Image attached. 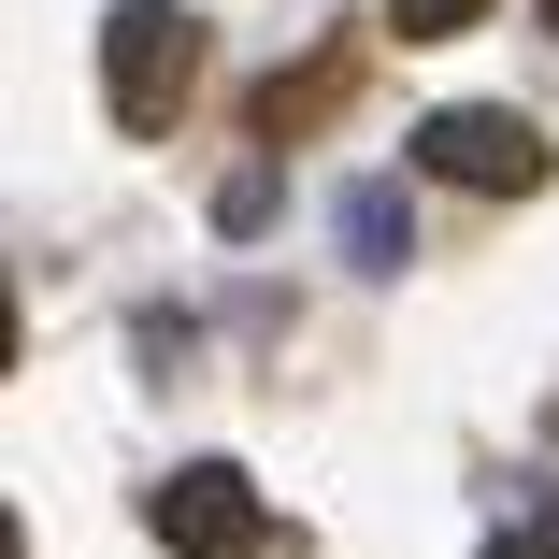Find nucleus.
<instances>
[{"label":"nucleus","mask_w":559,"mask_h":559,"mask_svg":"<svg viewBox=\"0 0 559 559\" xmlns=\"http://www.w3.org/2000/svg\"><path fill=\"white\" fill-rule=\"evenodd\" d=\"M187 86H201V15L187 0H116L100 15V100H116V130H173Z\"/></svg>","instance_id":"1"},{"label":"nucleus","mask_w":559,"mask_h":559,"mask_svg":"<svg viewBox=\"0 0 559 559\" xmlns=\"http://www.w3.org/2000/svg\"><path fill=\"white\" fill-rule=\"evenodd\" d=\"M402 144H416V173L474 187V201H531V187H545V130H531V116H502V100H430Z\"/></svg>","instance_id":"2"},{"label":"nucleus","mask_w":559,"mask_h":559,"mask_svg":"<svg viewBox=\"0 0 559 559\" xmlns=\"http://www.w3.org/2000/svg\"><path fill=\"white\" fill-rule=\"evenodd\" d=\"M144 531H158L173 559H259V545H273V516H259V488H245L230 460L158 474V488H144Z\"/></svg>","instance_id":"3"},{"label":"nucleus","mask_w":559,"mask_h":559,"mask_svg":"<svg viewBox=\"0 0 559 559\" xmlns=\"http://www.w3.org/2000/svg\"><path fill=\"white\" fill-rule=\"evenodd\" d=\"M402 245H416L402 230V187H345V259L359 273H402Z\"/></svg>","instance_id":"4"},{"label":"nucleus","mask_w":559,"mask_h":559,"mask_svg":"<svg viewBox=\"0 0 559 559\" xmlns=\"http://www.w3.org/2000/svg\"><path fill=\"white\" fill-rule=\"evenodd\" d=\"M388 15H402V44H444V29H474L488 0H388Z\"/></svg>","instance_id":"5"},{"label":"nucleus","mask_w":559,"mask_h":559,"mask_svg":"<svg viewBox=\"0 0 559 559\" xmlns=\"http://www.w3.org/2000/svg\"><path fill=\"white\" fill-rule=\"evenodd\" d=\"M488 559H559V516H545V531H516V545H488Z\"/></svg>","instance_id":"6"},{"label":"nucleus","mask_w":559,"mask_h":559,"mask_svg":"<svg viewBox=\"0 0 559 559\" xmlns=\"http://www.w3.org/2000/svg\"><path fill=\"white\" fill-rule=\"evenodd\" d=\"M545 29H559V0H545Z\"/></svg>","instance_id":"7"}]
</instances>
